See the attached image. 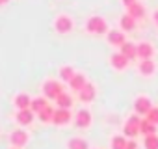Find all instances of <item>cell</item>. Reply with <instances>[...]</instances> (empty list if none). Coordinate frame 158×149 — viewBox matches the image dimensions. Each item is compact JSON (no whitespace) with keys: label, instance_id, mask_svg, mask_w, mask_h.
Returning a JSON list of instances; mask_svg holds the SVG:
<instances>
[{"label":"cell","instance_id":"cell-14","mask_svg":"<svg viewBox=\"0 0 158 149\" xmlns=\"http://www.w3.org/2000/svg\"><path fill=\"white\" fill-rule=\"evenodd\" d=\"M34 116H35V114H34L30 108H26V110H17L15 121H17V125H21V127H28V125H32Z\"/></svg>","mask_w":158,"mask_h":149},{"label":"cell","instance_id":"cell-26","mask_svg":"<svg viewBox=\"0 0 158 149\" xmlns=\"http://www.w3.org/2000/svg\"><path fill=\"white\" fill-rule=\"evenodd\" d=\"M127 143H128V140L121 134H115L112 138V149H127Z\"/></svg>","mask_w":158,"mask_h":149},{"label":"cell","instance_id":"cell-31","mask_svg":"<svg viewBox=\"0 0 158 149\" xmlns=\"http://www.w3.org/2000/svg\"><path fill=\"white\" fill-rule=\"evenodd\" d=\"M121 2L125 4V8H128V6H132L134 2H138V0H121Z\"/></svg>","mask_w":158,"mask_h":149},{"label":"cell","instance_id":"cell-17","mask_svg":"<svg viewBox=\"0 0 158 149\" xmlns=\"http://www.w3.org/2000/svg\"><path fill=\"white\" fill-rule=\"evenodd\" d=\"M13 104H15L17 110H26V108L32 106V97L28 93H17L15 99H13Z\"/></svg>","mask_w":158,"mask_h":149},{"label":"cell","instance_id":"cell-33","mask_svg":"<svg viewBox=\"0 0 158 149\" xmlns=\"http://www.w3.org/2000/svg\"><path fill=\"white\" fill-rule=\"evenodd\" d=\"M13 149H19V147H13Z\"/></svg>","mask_w":158,"mask_h":149},{"label":"cell","instance_id":"cell-1","mask_svg":"<svg viewBox=\"0 0 158 149\" xmlns=\"http://www.w3.org/2000/svg\"><path fill=\"white\" fill-rule=\"evenodd\" d=\"M84 28H86V32L91 34V36H104V34L110 32V26H108L106 19L101 17V15H91V17H88Z\"/></svg>","mask_w":158,"mask_h":149},{"label":"cell","instance_id":"cell-19","mask_svg":"<svg viewBox=\"0 0 158 149\" xmlns=\"http://www.w3.org/2000/svg\"><path fill=\"white\" fill-rule=\"evenodd\" d=\"M119 28H121L123 32H132V30L136 28V19L130 17L128 13L121 15V17H119Z\"/></svg>","mask_w":158,"mask_h":149},{"label":"cell","instance_id":"cell-12","mask_svg":"<svg viewBox=\"0 0 158 149\" xmlns=\"http://www.w3.org/2000/svg\"><path fill=\"white\" fill-rule=\"evenodd\" d=\"M154 56V45L149 41H141L138 43V58L139 60H152Z\"/></svg>","mask_w":158,"mask_h":149},{"label":"cell","instance_id":"cell-8","mask_svg":"<svg viewBox=\"0 0 158 149\" xmlns=\"http://www.w3.org/2000/svg\"><path fill=\"white\" fill-rule=\"evenodd\" d=\"M74 125H76L78 129H88V127L91 125V112L86 110V108L78 110V112L74 114Z\"/></svg>","mask_w":158,"mask_h":149},{"label":"cell","instance_id":"cell-29","mask_svg":"<svg viewBox=\"0 0 158 149\" xmlns=\"http://www.w3.org/2000/svg\"><path fill=\"white\" fill-rule=\"evenodd\" d=\"M151 21H152V24L158 28V8H156V10H152V13H151Z\"/></svg>","mask_w":158,"mask_h":149},{"label":"cell","instance_id":"cell-3","mask_svg":"<svg viewBox=\"0 0 158 149\" xmlns=\"http://www.w3.org/2000/svg\"><path fill=\"white\" fill-rule=\"evenodd\" d=\"M61 93H63V86H61V82L52 80V79H48V80L43 82V97L56 101Z\"/></svg>","mask_w":158,"mask_h":149},{"label":"cell","instance_id":"cell-9","mask_svg":"<svg viewBox=\"0 0 158 149\" xmlns=\"http://www.w3.org/2000/svg\"><path fill=\"white\" fill-rule=\"evenodd\" d=\"M128 63H130V60H128L125 54H121V52H114V54L110 56V65H112L115 71H125V69L128 67Z\"/></svg>","mask_w":158,"mask_h":149},{"label":"cell","instance_id":"cell-28","mask_svg":"<svg viewBox=\"0 0 158 149\" xmlns=\"http://www.w3.org/2000/svg\"><path fill=\"white\" fill-rule=\"evenodd\" d=\"M145 117H147V119H149L151 123H154V125H158V108H156V106H152V108L149 110V114H147Z\"/></svg>","mask_w":158,"mask_h":149},{"label":"cell","instance_id":"cell-2","mask_svg":"<svg viewBox=\"0 0 158 149\" xmlns=\"http://www.w3.org/2000/svg\"><path fill=\"white\" fill-rule=\"evenodd\" d=\"M52 24H54V30H56L58 34H61V36L73 32V28H74V21H73V17L67 15V13H60V15L54 19Z\"/></svg>","mask_w":158,"mask_h":149},{"label":"cell","instance_id":"cell-13","mask_svg":"<svg viewBox=\"0 0 158 149\" xmlns=\"http://www.w3.org/2000/svg\"><path fill=\"white\" fill-rule=\"evenodd\" d=\"M138 73L141 74V77H152V74L156 73V63L152 60H139Z\"/></svg>","mask_w":158,"mask_h":149},{"label":"cell","instance_id":"cell-10","mask_svg":"<svg viewBox=\"0 0 158 149\" xmlns=\"http://www.w3.org/2000/svg\"><path fill=\"white\" fill-rule=\"evenodd\" d=\"M106 41L112 47H121L123 43H127V37H125V32L121 28H117V30H110L106 34Z\"/></svg>","mask_w":158,"mask_h":149},{"label":"cell","instance_id":"cell-30","mask_svg":"<svg viewBox=\"0 0 158 149\" xmlns=\"http://www.w3.org/2000/svg\"><path fill=\"white\" fill-rule=\"evenodd\" d=\"M127 149H138V143H136L134 140H128V143H127Z\"/></svg>","mask_w":158,"mask_h":149},{"label":"cell","instance_id":"cell-7","mask_svg":"<svg viewBox=\"0 0 158 149\" xmlns=\"http://www.w3.org/2000/svg\"><path fill=\"white\" fill-rule=\"evenodd\" d=\"M151 108H152V103H151L149 97H145V95L136 97V101H134V110H136V114H139V116H147Z\"/></svg>","mask_w":158,"mask_h":149},{"label":"cell","instance_id":"cell-32","mask_svg":"<svg viewBox=\"0 0 158 149\" xmlns=\"http://www.w3.org/2000/svg\"><path fill=\"white\" fill-rule=\"evenodd\" d=\"M6 2H8V0H0V6H4Z\"/></svg>","mask_w":158,"mask_h":149},{"label":"cell","instance_id":"cell-22","mask_svg":"<svg viewBox=\"0 0 158 149\" xmlns=\"http://www.w3.org/2000/svg\"><path fill=\"white\" fill-rule=\"evenodd\" d=\"M139 132H141V134H145V136H149V134H156V125H154V123H151V121L145 117V119H141Z\"/></svg>","mask_w":158,"mask_h":149},{"label":"cell","instance_id":"cell-5","mask_svg":"<svg viewBox=\"0 0 158 149\" xmlns=\"http://www.w3.org/2000/svg\"><path fill=\"white\" fill-rule=\"evenodd\" d=\"M10 143H11L13 147L23 149V147L28 143V132H26L24 129H15V130L10 134Z\"/></svg>","mask_w":158,"mask_h":149},{"label":"cell","instance_id":"cell-25","mask_svg":"<svg viewBox=\"0 0 158 149\" xmlns=\"http://www.w3.org/2000/svg\"><path fill=\"white\" fill-rule=\"evenodd\" d=\"M54 112H56V110H54V108H52V106L48 104V106H47L45 110H41V112H39L37 116H39V119H41L43 123H52V117H54Z\"/></svg>","mask_w":158,"mask_h":149},{"label":"cell","instance_id":"cell-24","mask_svg":"<svg viewBox=\"0 0 158 149\" xmlns=\"http://www.w3.org/2000/svg\"><path fill=\"white\" fill-rule=\"evenodd\" d=\"M56 104H58V108H69V110H71V106H73V97L63 92V93L56 99Z\"/></svg>","mask_w":158,"mask_h":149},{"label":"cell","instance_id":"cell-27","mask_svg":"<svg viewBox=\"0 0 158 149\" xmlns=\"http://www.w3.org/2000/svg\"><path fill=\"white\" fill-rule=\"evenodd\" d=\"M143 145H145V149H158V136H156V134H149V136H145Z\"/></svg>","mask_w":158,"mask_h":149},{"label":"cell","instance_id":"cell-6","mask_svg":"<svg viewBox=\"0 0 158 149\" xmlns=\"http://www.w3.org/2000/svg\"><path fill=\"white\" fill-rule=\"evenodd\" d=\"M73 119V114L69 108H56L54 112V117H52V123L58 125V127H63V125H69Z\"/></svg>","mask_w":158,"mask_h":149},{"label":"cell","instance_id":"cell-16","mask_svg":"<svg viewBox=\"0 0 158 149\" xmlns=\"http://www.w3.org/2000/svg\"><path fill=\"white\" fill-rule=\"evenodd\" d=\"M119 52L125 54L128 60H136V58H138V45L132 43V41H127V43H123V45L119 47Z\"/></svg>","mask_w":158,"mask_h":149},{"label":"cell","instance_id":"cell-15","mask_svg":"<svg viewBox=\"0 0 158 149\" xmlns=\"http://www.w3.org/2000/svg\"><path fill=\"white\" fill-rule=\"evenodd\" d=\"M127 13H128L130 17H134L136 21H139V19H143V17H145L147 10H145V6L138 0V2H134L132 6H128V8H127Z\"/></svg>","mask_w":158,"mask_h":149},{"label":"cell","instance_id":"cell-11","mask_svg":"<svg viewBox=\"0 0 158 149\" xmlns=\"http://www.w3.org/2000/svg\"><path fill=\"white\" fill-rule=\"evenodd\" d=\"M95 97H97V88L91 82H88L80 92H78V99L82 103H91V101H95Z\"/></svg>","mask_w":158,"mask_h":149},{"label":"cell","instance_id":"cell-23","mask_svg":"<svg viewBox=\"0 0 158 149\" xmlns=\"http://www.w3.org/2000/svg\"><path fill=\"white\" fill-rule=\"evenodd\" d=\"M67 149H89V145L84 138H71L67 142Z\"/></svg>","mask_w":158,"mask_h":149},{"label":"cell","instance_id":"cell-18","mask_svg":"<svg viewBox=\"0 0 158 149\" xmlns=\"http://www.w3.org/2000/svg\"><path fill=\"white\" fill-rule=\"evenodd\" d=\"M86 84H88V79H86V74H82V73H76L74 77H73V80L69 82L71 90H73V92H76V93L80 92V90H82Z\"/></svg>","mask_w":158,"mask_h":149},{"label":"cell","instance_id":"cell-21","mask_svg":"<svg viewBox=\"0 0 158 149\" xmlns=\"http://www.w3.org/2000/svg\"><path fill=\"white\" fill-rule=\"evenodd\" d=\"M74 74H76V71H74L71 65H63V67H60V79H61L63 82H71Z\"/></svg>","mask_w":158,"mask_h":149},{"label":"cell","instance_id":"cell-4","mask_svg":"<svg viewBox=\"0 0 158 149\" xmlns=\"http://www.w3.org/2000/svg\"><path fill=\"white\" fill-rule=\"evenodd\" d=\"M139 125H141V119L138 117V114L130 116V117L127 119L125 127H123V132H125V136H128V138H136V136L139 134Z\"/></svg>","mask_w":158,"mask_h":149},{"label":"cell","instance_id":"cell-20","mask_svg":"<svg viewBox=\"0 0 158 149\" xmlns=\"http://www.w3.org/2000/svg\"><path fill=\"white\" fill-rule=\"evenodd\" d=\"M47 106H48V99H47V97H35V99H32L30 110H32L34 114H39V112L45 110Z\"/></svg>","mask_w":158,"mask_h":149}]
</instances>
